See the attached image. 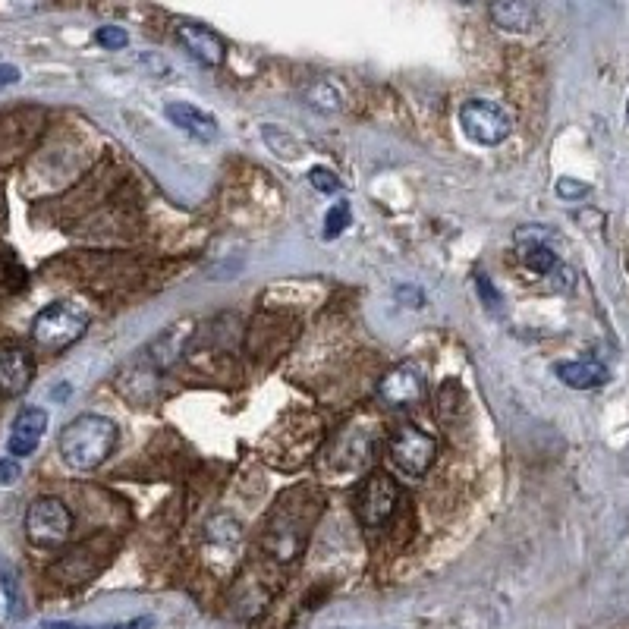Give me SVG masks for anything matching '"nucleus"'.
Here are the masks:
<instances>
[{"label": "nucleus", "instance_id": "1", "mask_svg": "<svg viewBox=\"0 0 629 629\" xmlns=\"http://www.w3.org/2000/svg\"><path fill=\"white\" fill-rule=\"evenodd\" d=\"M114 444H117V425L107 416H98V412H85V416L73 419L60 431V441H57L60 460L76 472L98 469L111 457Z\"/></svg>", "mask_w": 629, "mask_h": 629}, {"label": "nucleus", "instance_id": "2", "mask_svg": "<svg viewBox=\"0 0 629 629\" xmlns=\"http://www.w3.org/2000/svg\"><path fill=\"white\" fill-rule=\"evenodd\" d=\"M85 331H89V315L70 299L51 302L32 321V340L45 346V350H67Z\"/></svg>", "mask_w": 629, "mask_h": 629}, {"label": "nucleus", "instance_id": "3", "mask_svg": "<svg viewBox=\"0 0 629 629\" xmlns=\"http://www.w3.org/2000/svg\"><path fill=\"white\" fill-rule=\"evenodd\" d=\"M548 240H551V230H545V227H523V230H516L519 265H523L535 277H548L557 290H570L573 280H560V274H570V271L557 258V252L551 249Z\"/></svg>", "mask_w": 629, "mask_h": 629}, {"label": "nucleus", "instance_id": "4", "mask_svg": "<svg viewBox=\"0 0 629 629\" xmlns=\"http://www.w3.org/2000/svg\"><path fill=\"white\" fill-rule=\"evenodd\" d=\"M460 126L469 142L494 148L510 136L513 120L501 104H494L488 98H472L460 107Z\"/></svg>", "mask_w": 629, "mask_h": 629}, {"label": "nucleus", "instance_id": "5", "mask_svg": "<svg viewBox=\"0 0 629 629\" xmlns=\"http://www.w3.org/2000/svg\"><path fill=\"white\" fill-rule=\"evenodd\" d=\"M73 532V513L57 497H38L26 510V535L38 548L63 545Z\"/></svg>", "mask_w": 629, "mask_h": 629}, {"label": "nucleus", "instance_id": "6", "mask_svg": "<svg viewBox=\"0 0 629 629\" xmlns=\"http://www.w3.org/2000/svg\"><path fill=\"white\" fill-rule=\"evenodd\" d=\"M400 504V485L390 479L387 472H372L368 479L359 485V494H356V513L362 519V526L375 529V526H384L390 516H394Z\"/></svg>", "mask_w": 629, "mask_h": 629}, {"label": "nucleus", "instance_id": "7", "mask_svg": "<svg viewBox=\"0 0 629 629\" xmlns=\"http://www.w3.org/2000/svg\"><path fill=\"white\" fill-rule=\"evenodd\" d=\"M390 460L409 479H422L435 463V438L416 425H406L390 438Z\"/></svg>", "mask_w": 629, "mask_h": 629}, {"label": "nucleus", "instance_id": "8", "mask_svg": "<svg viewBox=\"0 0 629 629\" xmlns=\"http://www.w3.org/2000/svg\"><path fill=\"white\" fill-rule=\"evenodd\" d=\"M35 378V362L26 346H4L0 350V394L19 397L26 394Z\"/></svg>", "mask_w": 629, "mask_h": 629}, {"label": "nucleus", "instance_id": "9", "mask_svg": "<svg viewBox=\"0 0 629 629\" xmlns=\"http://www.w3.org/2000/svg\"><path fill=\"white\" fill-rule=\"evenodd\" d=\"M45 431H48V412L41 406H26L10 428V441H7L10 457H32L41 438H45Z\"/></svg>", "mask_w": 629, "mask_h": 629}, {"label": "nucleus", "instance_id": "10", "mask_svg": "<svg viewBox=\"0 0 629 629\" xmlns=\"http://www.w3.org/2000/svg\"><path fill=\"white\" fill-rule=\"evenodd\" d=\"M164 117L177 129H183L186 136H192L195 142H218V136H221L218 120L189 101H170L164 107Z\"/></svg>", "mask_w": 629, "mask_h": 629}, {"label": "nucleus", "instance_id": "11", "mask_svg": "<svg viewBox=\"0 0 629 629\" xmlns=\"http://www.w3.org/2000/svg\"><path fill=\"white\" fill-rule=\"evenodd\" d=\"M378 394L387 406H409L422 400L425 384H422V375L416 372V365H397L381 378Z\"/></svg>", "mask_w": 629, "mask_h": 629}, {"label": "nucleus", "instance_id": "12", "mask_svg": "<svg viewBox=\"0 0 629 629\" xmlns=\"http://www.w3.org/2000/svg\"><path fill=\"white\" fill-rule=\"evenodd\" d=\"M177 35L183 41V48L199 60L205 63V67H221V63L227 60V45L224 38L218 32H211L208 26H199V23H180L177 26Z\"/></svg>", "mask_w": 629, "mask_h": 629}, {"label": "nucleus", "instance_id": "13", "mask_svg": "<svg viewBox=\"0 0 629 629\" xmlns=\"http://www.w3.org/2000/svg\"><path fill=\"white\" fill-rule=\"evenodd\" d=\"M488 16L497 29L510 35L532 32L538 19L532 0H488Z\"/></svg>", "mask_w": 629, "mask_h": 629}, {"label": "nucleus", "instance_id": "14", "mask_svg": "<svg viewBox=\"0 0 629 629\" xmlns=\"http://www.w3.org/2000/svg\"><path fill=\"white\" fill-rule=\"evenodd\" d=\"M192 331H195V321L186 318V321L170 324V328L161 337L151 340L148 353H145L151 359V368H170L173 362H177L183 356V346L192 337Z\"/></svg>", "mask_w": 629, "mask_h": 629}, {"label": "nucleus", "instance_id": "15", "mask_svg": "<svg viewBox=\"0 0 629 629\" xmlns=\"http://www.w3.org/2000/svg\"><path fill=\"white\" fill-rule=\"evenodd\" d=\"M557 378L573 387V390H592V387H601L607 384V368L601 362H592V359H576V362H560L557 368Z\"/></svg>", "mask_w": 629, "mask_h": 629}, {"label": "nucleus", "instance_id": "16", "mask_svg": "<svg viewBox=\"0 0 629 629\" xmlns=\"http://www.w3.org/2000/svg\"><path fill=\"white\" fill-rule=\"evenodd\" d=\"M262 136H265V142H268V148L274 151L277 158H284V161H296V158H302V145H290V142H296V136L293 133H287V129H280V126H262Z\"/></svg>", "mask_w": 629, "mask_h": 629}, {"label": "nucleus", "instance_id": "17", "mask_svg": "<svg viewBox=\"0 0 629 629\" xmlns=\"http://www.w3.org/2000/svg\"><path fill=\"white\" fill-rule=\"evenodd\" d=\"M205 532H208V538L214 541V545H221V548H230V545H236V541H240V523H236V519H230V516H214V519H208V526H205Z\"/></svg>", "mask_w": 629, "mask_h": 629}, {"label": "nucleus", "instance_id": "18", "mask_svg": "<svg viewBox=\"0 0 629 629\" xmlns=\"http://www.w3.org/2000/svg\"><path fill=\"white\" fill-rule=\"evenodd\" d=\"M306 98H309V104H315L318 111H324V114H334V111H340V107H343L340 92L334 89L331 82H318V85H312V89L306 92Z\"/></svg>", "mask_w": 629, "mask_h": 629}, {"label": "nucleus", "instance_id": "19", "mask_svg": "<svg viewBox=\"0 0 629 629\" xmlns=\"http://www.w3.org/2000/svg\"><path fill=\"white\" fill-rule=\"evenodd\" d=\"M309 183L315 186V192H324V195H334V192H343V183L334 170L328 167H312L309 170Z\"/></svg>", "mask_w": 629, "mask_h": 629}, {"label": "nucleus", "instance_id": "20", "mask_svg": "<svg viewBox=\"0 0 629 629\" xmlns=\"http://www.w3.org/2000/svg\"><path fill=\"white\" fill-rule=\"evenodd\" d=\"M346 227H350V205H346V202H337V205L328 211V221H324V236H328V240H334V236H340Z\"/></svg>", "mask_w": 629, "mask_h": 629}, {"label": "nucleus", "instance_id": "21", "mask_svg": "<svg viewBox=\"0 0 629 629\" xmlns=\"http://www.w3.org/2000/svg\"><path fill=\"white\" fill-rule=\"evenodd\" d=\"M45 4H48V0H0V16H7V19L32 16Z\"/></svg>", "mask_w": 629, "mask_h": 629}, {"label": "nucleus", "instance_id": "22", "mask_svg": "<svg viewBox=\"0 0 629 629\" xmlns=\"http://www.w3.org/2000/svg\"><path fill=\"white\" fill-rule=\"evenodd\" d=\"M95 41L104 48V51H123L126 45H129V35H126V29H120V26H101L98 32H95Z\"/></svg>", "mask_w": 629, "mask_h": 629}, {"label": "nucleus", "instance_id": "23", "mask_svg": "<svg viewBox=\"0 0 629 629\" xmlns=\"http://www.w3.org/2000/svg\"><path fill=\"white\" fill-rule=\"evenodd\" d=\"M589 192H592L589 183H579V180H570V177H560L557 180V195H560V199H567V202L585 199Z\"/></svg>", "mask_w": 629, "mask_h": 629}, {"label": "nucleus", "instance_id": "24", "mask_svg": "<svg viewBox=\"0 0 629 629\" xmlns=\"http://www.w3.org/2000/svg\"><path fill=\"white\" fill-rule=\"evenodd\" d=\"M0 582H4V592H7L10 614H13V617H19V614H23V607H19L23 601H19V585H16V573H13V570H4V573H0Z\"/></svg>", "mask_w": 629, "mask_h": 629}, {"label": "nucleus", "instance_id": "25", "mask_svg": "<svg viewBox=\"0 0 629 629\" xmlns=\"http://www.w3.org/2000/svg\"><path fill=\"white\" fill-rule=\"evenodd\" d=\"M19 475H23V469H19V460L16 457H4V460H0V488L16 485Z\"/></svg>", "mask_w": 629, "mask_h": 629}, {"label": "nucleus", "instance_id": "26", "mask_svg": "<svg viewBox=\"0 0 629 629\" xmlns=\"http://www.w3.org/2000/svg\"><path fill=\"white\" fill-rule=\"evenodd\" d=\"M13 82H19V70L10 67V63H4V67H0V89H7V85H13Z\"/></svg>", "mask_w": 629, "mask_h": 629}, {"label": "nucleus", "instance_id": "27", "mask_svg": "<svg viewBox=\"0 0 629 629\" xmlns=\"http://www.w3.org/2000/svg\"><path fill=\"white\" fill-rule=\"evenodd\" d=\"M123 626L126 629H151V626H155V620H151V617H136V620H129Z\"/></svg>", "mask_w": 629, "mask_h": 629}, {"label": "nucleus", "instance_id": "28", "mask_svg": "<svg viewBox=\"0 0 629 629\" xmlns=\"http://www.w3.org/2000/svg\"><path fill=\"white\" fill-rule=\"evenodd\" d=\"M45 629H79L73 623H45Z\"/></svg>", "mask_w": 629, "mask_h": 629}, {"label": "nucleus", "instance_id": "29", "mask_svg": "<svg viewBox=\"0 0 629 629\" xmlns=\"http://www.w3.org/2000/svg\"><path fill=\"white\" fill-rule=\"evenodd\" d=\"M92 629H126V626H120V623H111V626H92Z\"/></svg>", "mask_w": 629, "mask_h": 629}, {"label": "nucleus", "instance_id": "30", "mask_svg": "<svg viewBox=\"0 0 629 629\" xmlns=\"http://www.w3.org/2000/svg\"><path fill=\"white\" fill-rule=\"evenodd\" d=\"M460 4H475V0H460Z\"/></svg>", "mask_w": 629, "mask_h": 629}, {"label": "nucleus", "instance_id": "31", "mask_svg": "<svg viewBox=\"0 0 629 629\" xmlns=\"http://www.w3.org/2000/svg\"><path fill=\"white\" fill-rule=\"evenodd\" d=\"M626 123H629V104H626Z\"/></svg>", "mask_w": 629, "mask_h": 629}]
</instances>
